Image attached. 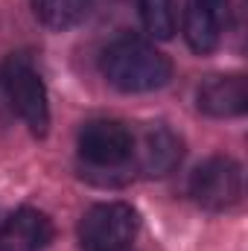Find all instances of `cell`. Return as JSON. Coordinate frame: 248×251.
Listing matches in <instances>:
<instances>
[{"mask_svg": "<svg viewBox=\"0 0 248 251\" xmlns=\"http://www.w3.org/2000/svg\"><path fill=\"white\" fill-rule=\"evenodd\" d=\"M248 108V88L243 76H213L198 88V111L210 117H240Z\"/></svg>", "mask_w": 248, "mask_h": 251, "instance_id": "cell-9", "label": "cell"}, {"mask_svg": "<svg viewBox=\"0 0 248 251\" xmlns=\"http://www.w3.org/2000/svg\"><path fill=\"white\" fill-rule=\"evenodd\" d=\"M190 196L204 210H228L243 199V170L234 158H207L190 176Z\"/></svg>", "mask_w": 248, "mask_h": 251, "instance_id": "cell-5", "label": "cell"}, {"mask_svg": "<svg viewBox=\"0 0 248 251\" xmlns=\"http://www.w3.org/2000/svg\"><path fill=\"white\" fill-rule=\"evenodd\" d=\"M125 251H128V249H125Z\"/></svg>", "mask_w": 248, "mask_h": 251, "instance_id": "cell-12", "label": "cell"}, {"mask_svg": "<svg viewBox=\"0 0 248 251\" xmlns=\"http://www.w3.org/2000/svg\"><path fill=\"white\" fill-rule=\"evenodd\" d=\"M184 155V143L181 137L167 128V126H149L143 131L140 140H134V152H131V161L137 164V170L149 178H161L167 173H173L178 167Z\"/></svg>", "mask_w": 248, "mask_h": 251, "instance_id": "cell-6", "label": "cell"}, {"mask_svg": "<svg viewBox=\"0 0 248 251\" xmlns=\"http://www.w3.org/2000/svg\"><path fill=\"white\" fill-rule=\"evenodd\" d=\"M102 76L125 94L158 91L170 82V59L140 38H117L102 53Z\"/></svg>", "mask_w": 248, "mask_h": 251, "instance_id": "cell-1", "label": "cell"}, {"mask_svg": "<svg viewBox=\"0 0 248 251\" xmlns=\"http://www.w3.org/2000/svg\"><path fill=\"white\" fill-rule=\"evenodd\" d=\"M137 234V213L125 201H102L79 219V243L85 251H125Z\"/></svg>", "mask_w": 248, "mask_h": 251, "instance_id": "cell-2", "label": "cell"}, {"mask_svg": "<svg viewBox=\"0 0 248 251\" xmlns=\"http://www.w3.org/2000/svg\"><path fill=\"white\" fill-rule=\"evenodd\" d=\"M3 85L18 117L29 126L35 137H44L50 128V102H47V88L41 73L26 59H9L3 70Z\"/></svg>", "mask_w": 248, "mask_h": 251, "instance_id": "cell-3", "label": "cell"}, {"mask_svg": "<svg viewBox=\"0 0 248 251\" xmlns=\"http://www.w3.org/2000/svg\"><path fill=\"white\" fill-rule=\"evenodd\" d=\"M228 24V0H187L184 38L193 53L204 56L219 47L222 26Z\"/></svg>", "mask_w": 248, "mask_h": 251, "instance_id": "cell-7", "label": "cell"}, {"mask_svg": "<svg viewBox=\"0 0 248 251\" xmlns=\"http://www.w3.org/2000/svg\"><path fill=\"white\" fill-rule=\"evenodd\" d=\"M88 9H91V0H32L35 18L56 32L76 26L88 15Z\"/></svg>", "mask_w": 248, "mask_h": 251, "instance_id": "cell-10", "label": "cell"}, {"mask_svg": "<svg viewBox=\"0 0 248 251\" xmlns=\"http://www.w3.org/2000/svg\"><path fill=\"white\" fill-rule=\"evenodd\" d=\"M140 21L149 35L155 38H173L175 32V0H137Z\"/></svg>", "mask_w": 248, "mask_h": 251, "instance_id": "cell-11", "label": "cell"}, {"mask_svg": "<svg viewBox=\"0 0 248 251\" xmlns=\"http://www.w3.org/2000/svg\"><path fill=\"white\" fill-rule=\"evenodd\" d=\"M53 240V222L35 207H21L0 225V251H41Z\"/></svg>", "mask_w": 248, "mask_h": 251, "instance_id": "cell-8", "label": "cell"}, {"mask_svg": "<svg viewBox=\"0 0 248 251\" xmlns=\"http://www.w3.org/2000/svg\"><path fill=\"white\" fill-rule=\"evenodd\" d=\"M134 134L117 120H91L79 131V158L88 170L120 173L131 164Z\"/></svg>", "mask_w": 248, "mask_h": 251, "instance_id": "cell-4", "label": "cell"}]
</instances>
